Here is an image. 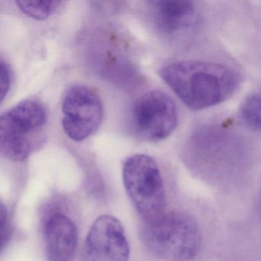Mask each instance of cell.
<instances>
[{
    "instance_id": "cell-4",
    "label": "cell",
    "mask_w": 261,
    "mask_h": 261,
    "mask_svg": "<svg viewBox=\"0 0 261 261\" xmlns=\"http://www.w3.org/2000/svg\"><path fill=\"white\" fill-rule=\"evenodd\" d=\"M125 189L143 222L156 219L165 213L166 193L156 162L146 154H136L123 167Z\"/></svg>"
},
{
    "instance_id": "cell-3",
    "label": "cell",
    "mask_w": 261,
    "mask_h": 261,
    "mask_svg": "<svg viewBox=\"0 0 261 261\" xmlns=\"http://www.w3.org/2000/svg\"><path fill=\"white\" fill-rule=\"evenodd\" d=\"M48 113L39 100L20 102L0 117V151L13 162H23L45 140Z\"/></svg>"
},
{
    "instance_id": "cell-13",
    "label": "cell",
    "mask_w": 261,
    "mask_h": 261,
    "mask_svg": "<svg viewBox=\"0 0 261 261\" xmlns=\"http://www.w3.org/2000/svg\"><path fill=\"white\" fill-rule=\"evenodd\" d=\"M1 224H2V246L4 247V243L7 241L8 236V221H7V212L4 204H1Z\"/></svg>"
},
{
    "instance_id": "cell-8",
    "label": "cell",
    "mask_w": 261,
    "mask_h": 261,
    "mask_svg": "<svg viewBox=\"0 0 261 261\" xmlns=\"http://www.w3.org/2000/svg\"><path fill=\"white\" fill-rule=\"evenodd\" d=\"M43 238L48 261H73L79 234L68 217L59 212L51 214L44 222Z\"/></svg>"
},
{
    "instance_id": "cell-5",
    "label": "cell",
    "mask_w": 261,
    "mask_h": 261,
    "mask_svg": "<svg viewBox=\"0 0 261 261\" xmlns=\"http://www.w3.org/2000/svg\"><path fill=\"white\" fill-rule=\"evenodd\" d=\"M175 103L163 91L153 90L140 96L131 110V124L137 136L149 142L169 137L178 124Z\"/></svg>"
},
{
    "instance_id": "cell-1",
    "label": "cell",
    "mask_w": 261,
    "mask_h": 261,
    "mask_svg": "<svg viewBox=\"0 0 261 261\" xmlns=\"http://www.w3.org/2000/svg\"><path fill=\"white\" fill-rule=\"evenodd\" d=\"M160 75L186 107L203 110L231 97L239 86L237 73L225 65L177 61L162 67Z\"/></svg>"
},
{
    "instance_id": "cell-14",
    "label": "cell",
    "mask_w": 261,
    "mask_h": 261,
    "mask_svg": "<svg viewBox=\"0 0 261 261\" xmlns=\"http://www.w3.org/2000/svg\"><path fill=\"white\" fill-rule=\"evenodd\" d=\"M259 212H260V215H261V200H260V204H259Z\"/></svg>"
},
{
    "instance_id": "cell-11",
    "label": "cell",
    "mask_w": 261,
    "mask_h": 261,
    "mask_svg": "<svg viewBox=\"0 0 261 261\" xmlns=\"http://www.w3.org/2000/svg\"><path fill=\"white\" fill-rule=\"evenodd\" d=\"M18 9L27 15L29 17L36 20H44L54 14L62 5L61 1H51V2H25V1H16Z\"/></svg>"
},
{
    "instance_id": "cell-7",
    "label": "cell",
    "mask_w": 261,
    "mask_h": 261,
    "mask_svg": "<svg viewBox=\"0 0 261 261\" xmlns=\"http://www.w3.org/2000/svg\"><path fill=\"white\" fill-rule=\"evenodd\" d=\"M129 246L121 222L112 215L98 217L85 238L82 261H129Z\"/></svg>"
},
{
    "instance_id": "cell-2",
    "label": "cell",
    "mask_w": 261,
    "mask_h": 261,
    "mask_svg": "<svg viewBox=\"0 0 261 261\" xmlns=\"http://www.w3.org/2000/svg\"><path fill=\"white\" fill-rule=\"evenodd\" d=\"M142 239L148 250L166 261H190L198 255L201 233L195 218L184 212H165L144 223Z\"/></svg>"
},
{
    "instance_id": "cell-12",
    "label": "cell",
    "mask_w": 261,
    "mask_h": 261,
    "mask_svg": "<svg viewBox=\"0 0 261 261\" xmlns=\"http://www.w3.org/2000/svg\"><path fill=\"white\" fill-rule=\"evenodd\" d=\"M1 76H0V93H1V101H4L6 96L8 94L11 85V71L8 64L5 61L1 60Z\"/></svg>"
},
{
    "instance_id": "cell-10",
    "label": "cell",
    "mask_w": 261,
    "mask_h": 261,
    "mask_svg": "<svg viewBox=\"0 0 261 261\" xmlns=\"http://www.w3.org/2000/svg\"><path fill=\"white\" fill-rule=\"evenodd\" d=\"M240 117L246 126L261 131V93L252 94L243 102Z\"/></svg>"
},
{
    "instance_id": "cell-6",
    "label": "cell",
    "mask_w": 261,
    "mask_h": 261,
    "mask_svg": "<svg viewBox=\"0 0 261 261\" xmlns=\"http://www.w3.org/2000/svg\"><path fill=\"white\" fill-rule=\"evenodd\" d=\"M62 113L64 132L73 141H83L101 125L103 103L95 90L85 85H75L64 97Z\"/></svg>"
},
{
    "instance_id": "cell-9",
    "label": "cell",
    "mask_w": 261,
    "mask_h": 261,
    "mask_svg": "<svg viewBox=\"0 0 261 261\" xmlns=\"http://www.w3.org/2000/svg\"><path fill=\"white\" fill-rule=\"evenodd\" d=\"M149 4L154 25L164 36H178L196 22L197 9L191 1L160 0Z\"/></svg>"
}]
</instances>
